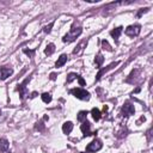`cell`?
<instances>
[{
  "mask_svg": "<svg viewBox=\"0 0 153 153\" xmlns=\"http://www.w3.org/2000/svg\"><path fill=\"white\" fill-rule=\"evenodd\" d=\"M71 93L74 97H77L78 99H81V101H89L90 99V93L86 90H84L81 87H77V89L71 90Z\"/></svg>",
  "mask_w": 153,
  "mask_h": 153,
  "instance_id": "6da1fadb",
  "label": "cell"
},
{
  "mask_svg": "<svg viewBox=\"0 0 153 153\" xmlns=\"http://www.w3.org/2000/svg\"><path fill=\"white\" fill-rule=\"evenodd\" d=\"M81 31H83L81 28H74V26H73V28L71 29V31L67 34V35L64 36L62 41H64V42H73L79 35L81 34Z\"/></svg>",
  "mask_w": 153,
  "mask_h": 153,
  "instance_id": "7a4b0ae2",
  "label": "cell"
},
{
  "mask_svg": "<svg viewBox=\"0 0 153 153\" xmlns=\"http://www.w3.org/2000/svg\"><path fill=\"white\" fill-rule=\"evenodd\" d=\"M102 147H103V144H102L101 140L95 139L92 142H90V144L87 145L86 151H87V152H97V151H99Z\"/></svg>",
  "mask_w": 153,
  "mask_h": 153,
  "instance_id": "3957f363",
  "label": "cell"
},
{
  "mask_svg": "<svg viewBox=\"0 0 153 153\" xmlns=\"http://www.w3.org/2000/svg\"><path fill=\"white\" fill-rule=\"evenodd\" d=\"M140 30H141V26L135 24V25H129L126 29V35L130 36V37H135L140 34Z\"/></svg>",
  "mask_w": 153,
  "mask_h": 153,
  "instance_id": "277c9868",
  "label": "cell"
},
{
  "mask_svg": "<svg viewBox=\"0 0 153 153\" xmlns=\"http://www.w3.org/2000/svg\"><path fill=\"white\" fill-rule=\"evenodd\" d=\"M12 73H13V70L11 67H0V80L7 79L12 76Z\"/></svg>",
  "mask_w": 153,
  "mask_h": 153,
  "instance_id": "5b68a950",
  "label": "cell"
},
{
  "mask_svg": "<svg viewBox=\"0 0 153 153\" xmlns=\"http://www.w3.org/2000/svg\"><path fill=\"white\" fill-rule=\"evenodd\" d=\"M29 80H30V78L25 79V80H24V83H22V84L18 85V91H19V93H21V98H22V99H24V98H25V97L28 96V91H26L25 85L28 84Z\"/></svg>",
  "mask_w": 153,
  "mask_h": 153,
  "instance_id": "8992f818",
  "label": "cell"
},
{
  "mask_svg": "<svg viewBox=\"0 0 153 153\" xmlns=\"http://www.w3.org/2000/svg\"><path fill=\"white\" fill-rule=\"evenodd\" d=\"M122 111H123V114L126 116H128V115H133L135 113V109H134V105H132L130 103H126L125 105L122 107Z\"/></svg>",
  "mask_w": 153,
  "mask_h": 153,
  "instance_id": "52a82bcc",
  "label": "cell"
},
{
  "mask_svg": "<svg viewBox=\"0 0 153 153\" xmlns=\"http://www.w3.org/2000/svg\"><path fill=\"white\" fill-rule=\"evenodd\" d=\"M90 128H91V125L89 123V122L85 120L84 122H83V125H81V127H80V129H81V132H83V134H84V136H89V135H91V130H90Z\"/></svg>",
  "mask_w": 153,
  "mask_h": 153,
  "instance_id": "ba28073f",
  "label": "cell"
},
{
  "mask_svg": "<svg viewBox=\"0 0 153 153\" xmlns=\"http://www.w3.org/2000/svg\"><path fill=\"white\" fill-rule=\"evenodd\" d=\"M119 65V62H117V61H116V62H113L111 65H109L108 67H107V68H103V70H101L99 72H98V74H97V78H96V80H99V79H101V77L104 74V73H107L108 71H110V70H113L114 68V67H116V66H117Z\"/></svg>",
  "mask_w": 153,
  "mask_h": 153,
  "instance_id": "9c48e42d",
  "label": "cell"
},
{
  "mask_svg": "<svg viewBox=\"0 0 153 153\" xmlns=\"http://www.w3.org/2000/svg\"><path fill=\"white\" fill-rule=\"evenodd\" d=\"M122 26H119V28H116V29H114V30H111L110 31V35L113 36V38L115 40V41H117L119 40V37H120V35H121V32H122Z\"/></svg>",
  "mask_w": 153,
  "mask_h": 153,
  "instance_id": "30bf717a",
  "label": "cell"
},
{
  "mask_svg": "<svg viewBox=\"0 0 153 153\" xmlns=\"http://www.w3.org/2000/svg\"><path fill=\"white\" fill-rule=\"evenodd\" d=\"M73 130V123L72 122H65V123L62 125V132L65 133V134H70L71 132Z\"/></svg>",
  "mask_w": 153,
  "mask_h": 153,
  "instance_id": "8fae6325",
  "label": "cell"
},
{
  "mask_svg": "<svg viewBox=\"0 0 153 153\" xmlns=\"http://www.w3.org/2000/svg\"><path fill=\"white\" fill-rule=\"evenodd\" d=\"M66 62H67V55H66V54H62V55H61V56L58 59V61H56V64H55V66H56L58 68H59V67H62Z\"/></svg>",
  "mask_w": 153,
  "mask_h": 153,
  "instance_id": "7c38bea8",
  "label": "cell"
},
{
  "mask_svg": "<svg viewBox=\"0 0 153 153\" xmlns=\"http://www.w3.org/2000/svg\"><path fill=\"white\" fill-rule=\"evenodd\" d=\"M10 147V144L6 139H0V151L1 152H6Z\"/></svg>",
  "mask_w": 153,
  "mask_h": 153,
  "instance_id": "4fadbf2b",
  "label": "cell"
},
{
  "mask_svg": "<svg viewBox=\"0 0 153 153\" xmlns=\"http://www.w3.org/2000/svg\"><path fill=\"white\" fill-rule=\"evenodd\" d=\"M91 115H92V117L95 121H99L101 120V111L97 108H93L91 110Z\"/></svg>",
  "mask_w": 153,
  "mask_h": 153,
  "instance_id": "5bb4252c",
  "label": "cell"
},
{
  "mask_svg": "<svg viewBox=\"0 0 153 153\" xmlns=\"http://www.w3.org/2000/svg\"><path fill=\"white\" fill-rule=\"evenodd\" d=\"M54 52H55V46H54L53 43L48 44V46H47V48L44 49V54H46V55H52Z\"/></svg>",
  "mask_w": 153,
  "mask_h": 153,
  "instance_id": "9a60e30c",
  "label": "cell"
},
{
  "mask_svg": "<svg viewBox=\"0 0 153 153\" xmlns=\"http://www.w3.org/2000/svg\"><path fill=\"white\" fill-rule=\"evenodd\" d=\"M42 97V101H43L44 103H50L52 102V95L50 93H43V95H42L41 96Z\"/></svg>",
  "mask_w": 153,
  "mask_h": 153,
  "instance_id": "2e32d148",
  "label": "cell"
},
{
  "mask_svg": "<svg viewBox=\"0 0 153 153\" xmlns=\"http://www.w3.org/2000/svg\"><path fill=\"white\" fill-rule=\"evenodd\" d=\"M86 115H87V111H80L78 114V121L84 122L85 120H86Z\"/></svg>",
  "mask_w": 153,
  "mask_h": 153,
  "instance_id": "e0dca14e",
  "label": "cell"
},
{
  "mask_svg": "<svg viewBox=\"0 0 153 153\" xmlns=\"http://www.w3.org/2000/svg\"><path fill=\"white\" fill-rule=\"evenodd\" d=\"M96 64H97V66L98 67H101L102 66V64H103V61H104V58H103V55L102 54H98L97 55V58H96Z\"/></svg>",
  "mask_w": 153,
  "mask_h": 153,
  "instance_id": "ac0fdd59",
  "label": "cell"
},
{
  "mask_svg": "<svg viewBox=\"0 0 153 153\" xmlns=\"http://www.w3.org/2000/svg\"><path fill=\"white\" fill-rule=\"evenodd\" d=\"M78 74H76V73H70L68 77H67V83H72L74 79H78Z\"/></svg>",
  "mask_w": 153,
  "mask_h": 153,
  "instance_id": "d6986e66",
  "label": "cell"
},
{
  "mask_svg": "<svg viewBox=\"0 0 153 153\" xmlns=\"http://www.w3.org/2000/svg\"><path fill=\"white\" fill-rule=\"evenodd\" d=\"M102 46H103V49H107V50H109V52H111V50H113V49H111V47L109 46L108 41H105V40H103V41H102Z\"/></svg>",
  "mask_w": 153,
  "mask_h": 153,
  "instance_id": "ffe728a7",
  "label": "cell"
},
{
  "mask_svg": "<svg viewBox=\"0 0 153 153\" xmlns=\"http://www.w3.org/2000/svg\"><path fill=\"white\" fill-rule=\"evenodd\" d=\"M85 44H86V42H81V43L79 44V46H78V47L76 48V49H74V52H73V53H74V54L79 53V52H80V50L83 49V46H85Z\"/></svg>",
  "mask_w": 153,
  "mask_h": 153,
  "instance_id": "44dd1931",
  "label": "cell"
},
{
  "mask_svg": "<svg viewBox=\"0 0 153 153\" xmlns=\"http://www.w3.org/2000/svg\"><path fill=\"white\" fill-rule=\"evenodd\" d=\"M53 25H54V23H50L49 25H47L46 28H44V32H47V34H49L50 31H52V28H53Z\"/></svg>",
  "mask_w": 153,
  "mask_h": 153,
  "instance_id": "7402d4cb",
  "label": "cell"
},
{
  "mask_svg": "<svg viewBox=\"0 0 153 153\" xmlns=\"http://www.w3.org/2000/svg\"><path fill=\"white\" fill-rule=\"evenodd\" d=\"M23 52L25 53V54H28L29 56H34V54H35V50H28V49H24Z\"/></svg>",
  "mask_w": 153,
  "mask_h": 153,
  "instance_id": "603a6c76",
  "label": "cell"
},
{
  "mask_svg": "<svg viewBox=\"0 0 153 153\" xmlns=\"http://www.w3.org/2000/svg\"><path fill=\"white\" fill-rule=\"evenodd\" d=\"M78 81H79V84H80V86H85V80H84L80 76L78 77Z\"/></svg>",
  "mask_w": 153,
  "mask_h": 153,
  "instance_id": "cb8c5ba5",
  "label": "cell"
},
{
  "mask_svg": "<svg viewBox=\"0 0 153 153\" xmlns=\"http://www.w3.org/2000/svg\"><path fill=\"white\" fill-rule=\"evenodd\" d=\"M147 10H148V9H141V10H140V12L138 13V17H140V16H141L142 13H145V12L147 11Z\"/></svg>",
  "mask_w": 153,
  "mask_h": 153,
  "instance_id": "d4e9b609",
  "label": "cell"
},
{
  "mask_svg": "<svg viewBox=\"0 0 153 153\" xmlns=\"http://www.w3.org/2000/svg\"><path fill=\"white\" fill-rule=\"evenodd\" d=\"M55 78H56V74H55V73H52V74H50V79H52V80H55Z\"/></svg>",
  "mask_w": 153,
  "mask_h": 153,
  "instance_id": "484cf974",
  "label": "cell"
},
{
  "mask_svg": "<svg viewBox=\"0 0 153 153\" xmlns=\"http://www.w3.org/2000/svg\"><path fill=\"white\" fill-rule=\"evenodd\" d=\"M81 153H84V152H81Z\"/></svg>",
  "mask_w": 153,
  "mask_h": 153,
  "instance_id": "4316f807",
  "label": "cell"
}]
</instances>
